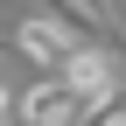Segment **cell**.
I'll list each match as a JSON object with an SVG mask.
<instances>
[{"label": "cell", "instance_id": "cell-1", "mask_svg": "<svg viewBox=\"0 0 126 126\" xmlns=\"http://www.w3.org/2000/svg\"><path fill=\"white\" fill-rule=\"evenodd\" d=\"M14 49L35 63V70L63 77V63L77 56V42H70V28H63L56 14H21V21H14Z\"/></svg>", "mask_w": 126, "mask_h": 126}, {"label": "cell", "instance_id": "cell-2", "mask_svg": "<svg viewBox=\"0 0 126 126\" xmlns=\"http://www.w3.org/2000/svg\"><path fill=\"white\" fill-rule=\"evenodd\" d=\"M63 84L77 91L84 112H98V105L119 91V63H112V49H84V42H77V56L63 63Z\"/></svg>", "mask_w": 126, "mask_h": 126}, {"label": "cell", "instance_id": "cell-3", "mask_svg": "<svg viewBox=\"0 0 126 126\" xmlns=\"http://www.w3.org/2000/svg\"><path fill=\"white\" fill-rule=\"evenodd\" d=\"M21 126H84V105L63 77H42L35 91H21Z\"/></svg>", "mask_w": 126, "mask_h": 126}, {"label": "cell", "instance_id": "cell-4", "mask_svg": "<svg viewBox=\"0 0 126 126\" xmlns=\"http://www.w3.org/2000/svg\"><path fill=\"white\" fill-rule=\"evenodd\" d=\"M49 14L70 28V42H84V49H112V42H119V21L105 7H91V0H56Z\"/></svg>", "mask_w": 126, "mask_h": 126}, {"label": "cell", "instance_id": "cell-5", "mask_svg": "<svg viewBox=\"0 0 126 126\" xmlns=\"http://www.w3.org/2000/svg\"><path fill=\"white\" fill-rule=\"evenodd\" d=\"M84 126H126V84H119L112 98L98 105V112H84Z\"/></svg>", "mask_w": 126, "mask_h": 126}, {"label": "cell", "instance_id": "cell-6", "mask_svg": "<svg viewBox=\"0 0 126 126\" xmlns=\"http://www.w3.org/2000/svg\"><path fill=\"white\" fill-rule=\"evenodd\" d=\"M14 119H21V105H14V91L0 84V126H14Z\"/></svg>", "mask_w": 126, "mask_h": 126}]
</instances>
